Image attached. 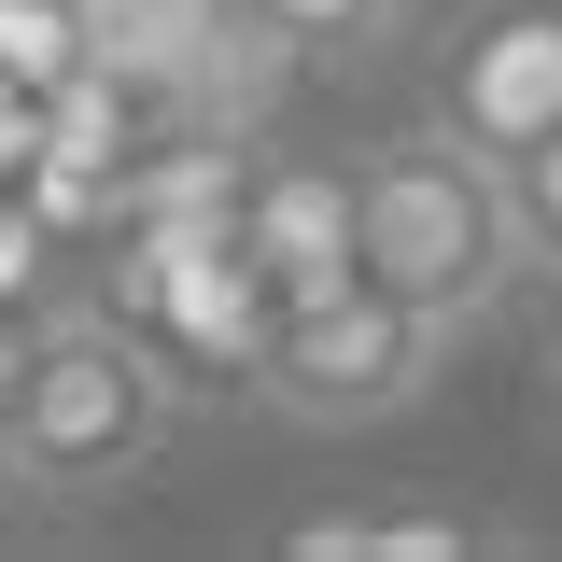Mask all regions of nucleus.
<instances>
[{
	"mask_svg": "<svg viewBox=\"0 0 562 562\" xmlns=\"http://www.w3.org/2000/svg\"><path fill=\"white\" fill-rule=\"evenodd\" d=\"M169 436H183V380L113 310H43L29 338L0 351V479L14 492L113 506L127 479L169 464Z\"/></svg>",
	"mask_w": 562,
	"mask_h": 562,
	"instance_id": "f257e3e1",
	"label": "nucleus"
},
{
	"mask_svg": "<svg viewBox=\"0 0 562 562\" xmlns=\"http://www.w3.org/2000/svg\"><path fill=\"white\" fill-rule=\"evenodd\" d=\"M351 281L436 310L450 338L479 324L492 295L520 281V211H506V169L450 127H394L351 155Z\"/></svg>",
	"mask_w": 562,
	"mask_h": 562,
	"instance_id": "f03ea898",
	"label": "nucleus"
},
{
	"mask_svg": "<svg viewBox=\"0 0 562 562\" xmlns=\"http://www.w3.org/2000/svg\"><path fill=\"white\" fill-rule=\"evenodd\" d=\"M436 351H450V324H436V310L380 295V281H338V295H310V310H268L254 394H268L281 422H310V436H351V422L422 408Z\"/></svg>",
	"mask_w": 562,
	"mask_h": 562,
	"instance_id": "7ed1b4c3",
	"label": "nucleus"
},
{
	"mask_svg": "<svg viewBox=\"0 0 562 562\" xmlns=\"http://www.w3.org/2000/svg\"><path fill=\"white\" fill-rule=\"evenodd\" d=\"M436 127L479 140L492 169L562 127V0H492L479 29L450 43V70H436Z\"/></svg>",
	"mask_w": 562,
	"mask_h": 562,
	"instance_id": "20e7f679",
	"label": "nucleus"
},
{
	"mask_svg": "<svg viewBox=\"0 0 562 562\" xmlns=\"http://www.w3.org/2000/svg\"><path fill=\"white\" fill-rule=\"evenodd\" d=\"M225 239H239V268L268 281V310L338 295L351 281V169H324V155L239 169V183H225Z\"/></svg>",
	"mask_w": 562,
	"mask_h": 562,
	"instance_id": "39448f33",
	"label": "nucleus"
},
{
	"mask_svg": "<svg viewBox=\"0 0 562 562\" xmlns=\"http://www.w3.org/2000/svg\"><path fill=\"white\" fill-rule=\"evenodd\" d=\"M464 549H479L464 520H394V506L380 520H295V562H464Z\"/></svg>",
	"mask_w": 562,
	"mask_h": 562,
	"instance_id": "423d86ee",
	"label": "nucleus"
},
{
	"mask_svg": "<svg viewBox=\"0 0 562 562\" xmlns=\"http://www.w3.org/2000/svg\"><path fill=\"white\" fill-rule=\"evenodd\" d=\"M85 57H99V43H85V0H0V70H14V85L57 99Z\"/></svg>",
	"mask_w": 562,
	"mask_h": 562,
	"instance_id": "0eeeda50",
	"label": "nucleus"
},
{
	"mask_svg": "<svg viewBox=\"0 0 562 562\" xmlns=\"http://www.w3.org/2000/svg\"><path fill=\"white\" fill-rule=\"evenodd\" d=\"M506 211H520V254L562 268V127L535 140V155H506Z\"/></svg>",
	"mask_w": 562,
	"mask_h": 562,
	"instance_id": "6e6552de",
	"label": "nucleus"
},
{
	"mask_svg": "<svg viewBox=\"0 0 562 562\" xmlns=\"http://www.w3.org/2000/svg\"><path fill=\"white\" fill-rule=\"evenodd\" d=\"M43 268H57V225L29 211V183H0V310H29Z\"/></svg>",
	"mask_w": 562,
	"mask_h": 562,
	"instance_id": "1a4fd4ad",
	"label": "nucleus"
},
{
	"mask_svg": "<svg viewBox=\"0 0 562 562\" xmlns=\"http://www.w3.org/2000/svg\"><path fill=\"white\" fill-rule=\"evenodd\" d=\"M380 14H394V0H254V29H268V43H366Z\"/></svg>",
	"mask_w": 562,
	"mask_h": 562,
	"instance_id": "9d476101",
	"label": "nucleus"
},
{
	"mask_svg": "<svg viewBox=\"0 0 562 562\" xmlns=\"http://www.w3.org/2000/svg\"><path fill=\"white\" fill-rule=\"evenodd\" d=\"M29 169H43V85L0 70V183H29Z\"/></svg>",
	"mask_w": 562,
	"mask_h": 562,
	"instance_id": "9b49d317",
	"label": "nucleus"
},
{
	"mask_svg": "<svg viewBox=\"0 0 562 562\" xmlns=\"http://www.w3.org/2000/svg\"><path fill=\"white\" fill-rule=\"evenodd\" d=\"M549 338H562V281H549Z\"/></svg>",
	"mask_w": 562,
	"mask_h": 562,
	"instance_id": "f8f14e48",
	"label": "nucleus"
},
{
	"mask_svg": "<svg viewBox=\"0 0 562 562\" xmlns=\"http://www.w3.org/2000/svg\"><path fill=\"white\" fill-rule=\"evenodd\" d=\"M0 351H14V310H0Z\"/></svg>",
	"mask_w": 562,
	"mask_h": 562,
	"instance_id": "ddd939ff",
	"label": "nucleus"
}]
</instances>
